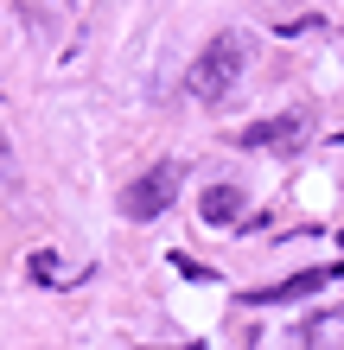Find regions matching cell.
<instances>
[{
    "label": "cell",
    "mask_w": 344,
    "mask_h": 350,
    "mask_svg": "<svg viewBox=\"0 0 344 350\" xmlns=\"http://www.w3.org/2000/svg\"><path fill=\"white\" fill-rule=\"evenodd\" d=\"M242 147H293L300 140V115H274V121H255L249 134H236Z\"/></svg>",
    "instance_id": "5b68a950"
},
{
    "label": "cell",
    "mask_w": 344,
    "mask_h": 350,
    "mask_svg": "<svg viewBox=\"0 0 344 350\" xmlns=\"http://www.w3.org/2000/svg\"><path fill=\"white\" fill-rule=\"evenodd\" d=\"M242 70H249V45H242L236 32H217L204 51L191 57V70H185V90L198 102H224L236 83H242Z\"/></svg>",
    "instance_id": "6da1fadb"
},
{
    "label": "cell",
    "mask_w": 344,
    "mask_h": 350,
    "mask_svg": "<svg viewBox=\"0 0 344 350\" xmlns=\"http://www.w3.org/2000/svg\"><path fill=\"white\" fill-rule=\"evenodd\" d=\"M198 211H204V223H236V217H249V191L236 178H217V185H204Z\"/></svg>",
    "instance_id": "3957f363"
},
{
    "label": "cell",
    "mask_w": 344,
    "mask_h": 350,
    "mask_svg": "<svg viewBox=\"0 0 344 350\" xmlns=\"http://www.w3.org/2000/svg\"><path fill=\"white\" fill-rule=\"evenodd\" d=\"M332 274L326 267H306V274H293V280H274V286H255L249 293V306H293V299H313L319 286H326Z\"/></svg>",
    "instance_id": "277c9868"
},
{
    "label": "cell",
    "mask_w": 344,
    "mask_h": 350,
    "mask_svg": "<svg viewBox=\"0 0 344 350\" xmlns=\"http://www.w3.org/2000/svg\"><path fill=\"white\" fill-rule=\"evenodd\" d=\"M0 159H7V140H0Z\"/></svg>",
    "instance_id": "8992f818"
},
{
    "label": "cell",
    "mask_w": 344,
    "mask_h": 350,
    "mask_svg": "<svg viewBox=\"0 0 344 350\" xmlns=\"http://www.w3.org/2000/svg\"><path fill=\"white\" fill-rule=\"evenodd\" d=\"M178 185H185V166L178 159H159V166H147L128 191H121V217H134V223H153L159 211H172V198H178Z\"/></svg>",
    "instance_id": "7a4b0ae2"
}]
</instances>
